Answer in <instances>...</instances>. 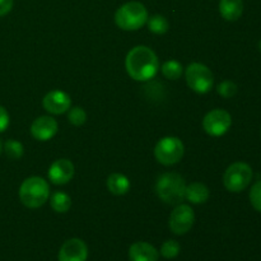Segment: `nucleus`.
<instances>
[{"instance_id": "11", "label": "nucleus", "mask_w": 261, "mask_h": 261, "mask_svg": "<svg viewBox=\"0 0 261 261\" xmlns=\"http://www.w3.org/2000/svg\"><path fill=\"white\" fill-rule=\"evenodd\" d=\"M43 109L47 112L53 115H61L64 112L69 111L71 106V99L70 96H69L66 92L59 91V89H55V91H51L43 97Z\"/></svg>"}, {"instance_id": "22", "label": "nucleus", "mask_w": 261, "mask_h": 261, "mask_svg": "<svg viewBox=\"0 0 261 261\" xmlns=\"http://www.w3.org/2000/svg\"><path fill=\"white\" fill-rule=\"evenodd\" d=\"M181 246L177 241L175 240H168L161 247V255H162L165 259H175L180 254Z\"/></svg>"}, {"instance_id": "7", "label": "nucleus", "mask_w": 261, "mask_h": 261, "mask_svg": "<svg viewBox=\"0 0 261 261\" xmlns=\"http://www.w3.org/2000/svg\"><path fill=\"white\" fill-rule=\"evenodd\" d=\"M186 82L194 92L205 94L213 88L214 75L211 69L200 63H193L186 69Z\"/></svg>"}, {"instance_id": "10", "label": "nucleus", "mask_w": 261, "mask_h": 261, "mask_svg": "<svg viewBox=\"0 0 261 261\" xmlns=\"http://www.w3.org/2000/svg\"><path fill=\"white\" fill-rule=\"evenodd\" d=\"M88 247L79 239H70L64 242L59 251V261H87Z\"/></svg>"}, {"instance_id": "17", "label": "nucleus", "mask_w": 261, "mask_h": 261, "mask_svg": "<svg viewBox=\"0 0 261 261\" xmlns=\"http://www.w3.org/2000/svg\"><path fill=\"white\" fill-rule=\"evenodd\" d=\"M107 189L114 195H125L130 189V181L125 175L112 173L107 178Z\"/></svg>"}, {"instance_id": "3", "label": "nucleus", "mask_w": 261, "mask_h": 261, "mask_svg": "<svg viewBox=\"0 0 261 261\" xmlns=\"http://www.w3.org/2000/svg\"><path fill=\"white\" fill-rule=\"evenodd\" d=\"M50 196V186L47 181L38 176L25 178L19 189V199L27 208H40Z\"/></svg>"}, {"instance_id": "25", "label": "nucleus", "mask_w": 261, "mask_h": 261, "mask_svg": "<svg viewBox=\"0 0 261 261\" xmlns=\"http://www.w3.org/2000/svg\"><path fill=\"white\" fill-rule=\"evenodd\" d=\"M250 201H251V205L254 206L255 211L261 213V181L254 184V186L250 190Z\"/></svg>"}, {"instance_id": "15", "label": "nucleus", "mask_w": 261, "mask_h": 261, "mask_svg": "<svg viewBox=\"0 0 261 261\" xmlns=\"http://www.w3.org/2000/svg\"><path fill=\"white\" fill-rule=\"evenodd\" d=\"M219 13L226 20H229V22L237 20L244 13V2L242 0H221Z\"/></svg>"}, {"instance_id": "12", "label": "nucleus", "mask_w": 261, "mask_h": 261, "mask_svg": "<svg viewBox=\"0 0 261 261\" xmlns=\"http://www.w3.org/2000/svg\"><path fill=\"white\" fill-rule=\"evenodd\" d=\"M59 130L58 121L51 116H41L33 121L31 126V134L40 142L53 139Z\"/></svg>"}, {"instance_id": "18", "label": "nucleus", "mask_w": 261, "mask_h": 261, "mask_svg": "<svg viewBox=\"0 0 261 261\" xmlns=\"http://www.w3.org/2000/svg\"><path fill=\"white\" fill-rule=\"evenodd\" d=\"M51 208L58 213H66L71 206V199L68 194L63 191H56L50 198Z\"/></svg>"}, {"instance_id": "19", "label": "nucleus", "mask_w": 261, "mask_h": 261, "mask_svg": "<svg viewBox=\"0 0 261 261\" xmlns=\"http://www.w3.org/2000/svg\"><path fill=\"white\" fill-rule=\"evenodd\" d=\"M162 74L170 81H177L182 75V65L177 60H168L162 65Z\"/></svg>"}, {"instance_id": "23", "label": "nucleus", "mask_w": 261, "mask_h": 261, "mask_svg": "<svg viewBox=\"0 0 261 261\" xmlns=\"http://www.w3.org/2000/svg\"><path fill=\"white\" fill-rule=\"evenodd\" d=\"M68 120L75 126H81L87 121V114L82 107H73L69 109Z\"/></svg>"}, {"instance_id": "29", "label": "nucleus", "mask_w": 261, "mask_h": 261, "mask_svg": "<svg viewBox=\"0 0 261 261\" xmlns=\"http://www.w3.org/2000/svg\"><path fill=\"white\" fill-rule=\"evenodd\" d=\"M259 48H260V51H261V41L259 42Z\"/></svg>"}, {"instance_id": "5", "label": "nucleus", "mask_w": 261, "mask_h": 261, "mask_svg": "<svg viewBox=\"0 0 261 261\" xmlns=\"http://www.w3.org/2000/svg\"><path fill=\"white\" fill-rule=\"evenodd\" d=\"M252 168L245 162H234L226 170L223 184L231 193H241L252 180Z\"/></svg>"}, {"instance_id": "9", "label": "nucleus", "mask_w": 261, "mask_h": 261, "mask_svg": "<svg viewBox=\"0 0 261 261\" xmlns=\"http://www.w3.org/2000/svg\"><path fill=\"white\" fill-rule=\"evenodd\" d=\"M195 222V214H194L193 208L186 204H178L170 216L168 226L170 229L175 234H185L188 233L194 226Z\"/></svg>"}, {"instance_id": "8", "label": "nucleus", "mask_w": 261, "mask_h": 261, "mask_svg": "<svg viewBox=\"0 0 261 261\" xmlns=\"http://www.w3.org/2000/svg\"><path fill=\"white\" fill-rule=\"evenodd\" d=\"M232 125V117L226 110L216 109L205 115L203 120V127L206 134L212 137H222L229 130Z\"/></svg>"}, {"instance_id": "2", "label": "nucleus", "mask_w": 261, "mask_h": 261, "mask_svg": "<svg viewBox=\"0 0 261 261\" xmlns=\"http://www.w3.org/2000/svg\"><path fill=\"white\" fill-rule=\"evenodd\" d=\"M185 178L176 172L163 173L155 184L158 198L168 205H178L185 199Z\"/></svg>"}, {"instance_id": "27", "label": "nucleus", "mask_w": 261, "mask_h": 261, "mask_svg": "<svg viewBox=\"0 0 261 261\" xmlns=\"http://www.w3.org/2000/svg\"><path fill=\"white\" fill-rule=\"evenodd\" d=\"M13 8V0H0V17L8 14Z\"/></svg>"}, {"instance_id": "24", "label": "nucleus", "mask_w": 261, "mask_h": 261, "mask_svg": "<svg viewBox=\"0 0 261 261\" xmlns=\"http://www.w3.org/2000/svg\"><path fill=\"white\" fill-rule=\"evenodd\" d=\"M218 93L224 98H232L237 93V86L231 81H224L217 88Z\"/></svg>"}, {"instance_id": "28", "label": "nucleus", "mask_w": 261, "mask_h": 261, "mask_svg": "<svg viewBox=\"0 0 261 261\" xmlns=\"http://www.w3.org/2000/svg\"><path fill=\"white\" fill-rule=\"evenodd\" d=\"M2 152H3V143L2 140H0V154H2Z\"/></svg>"}, {"instance_id": "26", "label": "nucleus", "mask_w": 261, "mask_h": 261, "mask_svg": "<svg viewBox=\"0 0 261 261\" xmlns=\"http://www.w3.org/2000/svg\"><path fill=\"white\" fill-rule=\"evenodd\" d=\"M9 114H8V111L4 107L0 106V133L7 130V127L9 126Z\"/></svg>"}, {"instance_id": "13", "label": "nucleus", "mask_w": 261, "mask_h": 261, "mask_svg": "<svg viewBox=\"0 0 261 261\" xmlns=\"http://www.w3.org/2000/svg\"><path fill=\"white\" fill-rule=\"evenodd\" d=\"M74 176V165L69 160H58L48 168V180L55 185H65Z\"/></svg>"}, {"instance_id": "1", "label": "nucleus", "mask_w": 261, "mask_h": 261, "mask_svg": "<svg viewBox=\"0 0 261 261\" xmlns=\"http://www.w3.org/2000/svg\"><path fill=\"white\" fill-rule=\"evenodd\" d=\"M126 71L134 81L147 82L154 78L160 69V60L152 48L137 46L129 51L125 60Z\"/></svg>"}, {"instance_id": "16", "label": "nucleus", "mask_w": 261, "mask_h": 261, "mask_svg": "<svg viewBox=\"0 0 261 261\" xmlns=\"http://www.w3.org/2000/svg\"><path fill=\"white\" fill-rule=\"evenodd\" d=\"M185 199L191 204H204L209 199V189L201 182H191L186 186Z\"/></svg>"}, {"instance_id": "6", "label": "nucleus", "mask_w": 261, "mask_h": 261, "mask_svg": "<svg viewBox=\"0 0 261 261\" xmlns=\"http://www.w3.org/2000/svg\"><path fill=\"white\" fill-rule=\"evenodd\" d=\"M184 143L176 137L162 138L154 148V155L163 166H172L180 162L184 157Z\"/></svg>"}, {"instance_id": "21", "label": "nucleus", "mask_w": 261, "mask_h": 261, "mask_svg": "<svg viewBox=\"0 0 261 261\" xmlns=\"http://www.w3.org/2000/svg\"><path fill=\"white\" fill-rule=\"evenodd\" d=\"M3 148H4L5 154H7L10 160H19L23 155V152H24L22 143L14 139L7 140L5 144L3 145Z\"/></svg>"}, {"instance_id": "14", "label": "nucleus", "mask_w": 261, "mask_h": 261, "mask_svg": "<svg viewBox=\"0 0 261 261\" xmlns=\"http://www.w3.org/2000/svg\"><path fill=\"white\" fill-rule=\"evenodd\" d=\"M160 252L148 242H135L129 249L130 261H158Z\"/></svg>"}, {"instance_id": "4", "label": "nucleus", "mask_w": 261, "mask_h": 261, "mask_svg": "<svg viewBox=\"0 0 261 261\" xmlns=\"http://www.w3.org/2000/svg\"><path fill=\"white\" fill-rule=\"evenodd\" d=\"M147 8L139 2H129L119 8L115 13L117 27L124 31H137L148 20Z\"/></svg>"}, {"instance_id": "20", "label": "nucleus", "mask_w": 261, "mask_h": 261, "mask_svg": "<svg viewBox=\"0 0 261 261\" xmlns=\"http://www.w3.org/2000/svg\"><path fill=\"white\" fill-rule=\"evenodd\" d=\"M148 28H149L150 32L155 33V35H163L168 31L170 24H168V20L166 19L163 15L155 14L153 17L148 18L147 20Z\"/></svg>"}]
</instances>
